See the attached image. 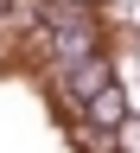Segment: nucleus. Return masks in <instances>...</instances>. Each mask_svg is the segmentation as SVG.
<instances>
[{
  "mask_svg": "<svg viewBox=\"0 0 140 153\" xmlns=\"http://www.w3.org/2000/svg\"><path fill=\"white\" fill-rule=\"evenodd\" d=\"M108 89V64L102 57H64V96L70 102H96Z\"/></svg>",
  "mask_w": 140,
  "mask_h": 153,
  "instance_id": "nucleus-1",
  "label": "nucleus"
},
{
  "mask_svg": "<svg viewBox=\"0 0 140 153\" xmlns=\"http://www.w3.org/2000/svg\"><path fill=\"white\" fill-rule=\"evenodd\" d=\"M89 121H102V128H121V121H127V102H121V89H115V83L89 102Z\"/></svg>",
  "mask_w": 140,
  "mask_h": 153,
  "instance_id": "nucleus-2",
  "label": "nucleus"
},
{
  "mask_svg": "<svg viewBox=\"0 0 140 153\" xmlns=\"http://www.w3.org/2000/svg\"><path fill=\"white\" fill-rule=\"evenodd\" d=\"M57 57H89V26H83L76 13L57 26Z\"/></svg>",
  "mask_w": 140,
  "mask_h": 153,
  "instance_id": "nucleus-3",
  "label": "nucleus"
},
{
  "mask_svg": "<svg viewBox=\"0 0 140 153\" xmlns=\"http://www.w3.org/2000/svg\"><path fill=\"white\" fill-rule=\"evenodd\" d=\"M121 153H140V121H121Z\"/></svg>",
  "mask_w": 140,
  "mask_h": 153,
  "instance_id": "nucleus-4",
  "label": "nucleus"
}]
</instances>
